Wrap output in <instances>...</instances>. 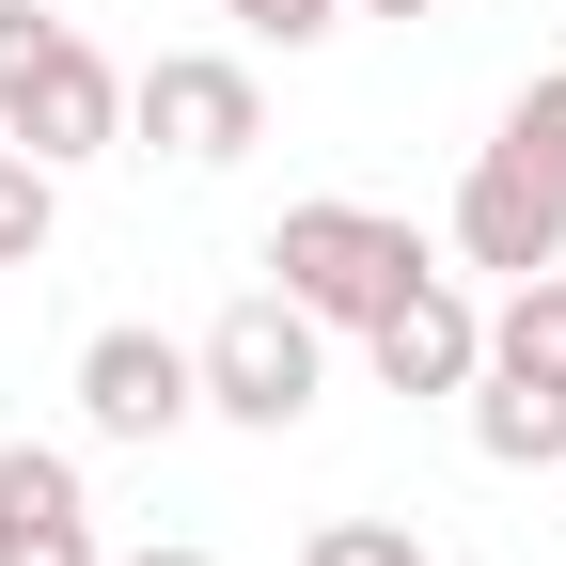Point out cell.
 Returning <instances> with one entry per match:
<instances>
[{"instance_id":"14","label":"cell","mask_w":566,"mask_h":566,"mask_svg":"<svg viewBox=\"0 0 566 566\" xmlns=\"http://www.w3.org/2000/svg\"><path fill=\"white\" fill-rule=\"evenodd\" d=\"M221 17H237L252 48H331V32H346V0H221Z\"/></svg>"},{"instance_id":"13","label":"cell","mask_w":566,"mask_h":566,"mask_svg":"<svg viewBox=\"0 0 566 566\" xmlns=\"http://www.w3.org/2000/svg\"><path fill=\"white\" fill-rule=\"evenodd\" d=\"M488 142H520V158H551V174H566V63H551V80H520Z\"/></svg>"},{"instance_id":"4","label":"cell","mask_w":566,"mask_h":566,"mask_svg":"<svg viewBox=\"0 0 566 566\" xmlns=\"http://www.w3.org/2000/svg\"><path fill=\"white\" fill-rule=\"evenodd\" d=\"M80 424L95 441H174V424H205V346L158 331V315L80 331Z\"/></svg>"},{"instance_id":"5","label":"cell","mask_w":566,"mask_h":566,"mask_svg":"<svg viewBox=\"0 0 566 566\" xmlns=\"http://www.w3.org/2000/svg\"><path fill=\"white\" fill-rule=\"evenodd\" d=\"M457 268H488V283H535V268H566V174L551 158H520V142H488V158L457 174Z\"/></svg>"},{"instance_id":"3","label":"cell","mask_w":566,"mask_h":566,"mask_svg":"<svg viewBox=\"0 0 566 566\" xmlns=\"http://www.w3.org/2000/svg\"><path fill=\"white\" fill-rule=\"evenodd\" d=\"M126 142H158V158H189V174H237L268 142V80L237 48H158L126 80Z\"/></svg>"},{"instance_id":"15","label":"cell","mask_w":566,"mask_h":566,"mask_svg":"<svg viewBox=\"0 0 566 566\" xmlns=\"http://www.w3.org/2000/svg\"><path fill=\"white\" fill-rule=\"evenodd\" d=\"M48 32H63V17H48V0H0V111H17V95H32V63H48Z\"/></svg>"},{"instance_id":"1","label":"cell","mask_w":566,"mask_h":566,"mask_svg":"<svg viewBox=\"0 0 566 566\" xmlns=\"http://www.w3.org/2000/svg\"><path fill=\"white\" fill-rule=\"evenodd\" d=\"M424 268H441V252H424L394 205H283V221H268V283H283L315 331H363L378 300H409Z\"/></svg>"},{"instance_id":"12","label":"cell","mask_w":566,"mask_h":566,"mask_svg":"<svg viewBox=\"0 0 566 566\" xmlns=\"http://www.w3.org/2000/svg\"><path fill=\"white\" fill-rule=\"evenodd\" d=\"M300 566H424V535H409V520H315Z\"/></svg>"},{"instance_id":"10","label":"cell","mask_w":566,"mask_h":566,"mask_svg":"<svg viewBox=\"0 0 566 566\" xmlns=\"http://www.w3.org/2000/svg\"><path fill=\"white\" fill-rule=\"evenodd\" d=\"M488 363H504V378H535V394H566V268L504 283V315H488Z\"/></svg>"},{"instance_id":"16","label":"cell","mask_w":566,"mask_h":566,"mask_svg":"<svg viewBox=\"0 0 566 566\" xmlns=\"http://www.w3.org/2000/svg\"><path fill=\"white\" fill-rule=\"evenodd\" d=\"M111 566H221V551H189V535H158V551H111Z\"/></svg>"},{"instance_id":"11","label":"cell","mask_w":566,"mask_h":566,"mask_svg":"<svg viewBox=\"0 0 566 566\" xmlns=\"http://www.w3.org/2000/svg\"><path fill=\"white\" fill-rule=\"evenodd\" d=\"M48 237H63V174L32 142H0V268H48Z\"/></svg>"},{"instance_id":"6","label":"cell","mask_w":566,"mask_h":566,"mask_svg":"<svg viewBox=\"0 0 566 566\" xmlns=\"http://www.w3.org/2000/svg\"><path fill=\"white\" fill-rule=\"evenodd\" d=\"M0 142H32L48 174L111 158V142H126V63H111V48H95L80 17H63V32H48V63H32V95L0 111Z\"/></svg>"},{"instance_id":"7","label":"cell","mask_w":566,"mask_h":566,"mask_svg":"<svg viewBox=\"0 0 566 566\" xmlns=\"http://www.w3.org/2000/svg\"><path fill=\"white\" fill-rule=\"evenodd\" d=\"M363 363H378V394H472V363H488L472 283H457V268H424L409 300H378V315H363Z\"/></svg>"},{"instance_id":"8","label":"cell","mask_w":566,"mask_h":566,"mask_svg":"<svg viewBox=\"0 0 566 566\" xmlns=\"http://www.w3.org/2000/svg\"><path fill=\"white\" fill-rule=\"evenodd\" d=\"M0 566H111L95 488H80L63 441H0Z\"/></svg>"},{"instance_id":"2","label":"cell","mask_w":566,"mask_h":566,"mask_svg":"<svg viewBox=\"0 0 566 566\" xmlns=\"http://www.w3.org/2000/svg\"><path fill=\"white\" fill-rule=\"evenodd\" d=\"M205 346V409L221 424H252V441H283V424H315V394H331V331L283 300V283H252V300H221L189 331Z\"/></svg>"},{"instance_id":"9","label":"cell","mask_w":566,"mask_h":566,"mask_svg":"<svg viewBox=\"0 0 566 566\" xmlns=\"http://www.w3.org/2000/svg\"><path fill=\"white\" fill-rule=\"evenodd\" d=\"M472 457L488 472H566V394H535V378H504V363H472Z\"/></svg>"},{"instance_id":"17","label":"cell","mask_w":566,"mask_h":566,"mask_svg":"<svg viewBox=\"0 0 566 566\" xmlns=\"http://www.w3.org/2000/svg\"><path fill=\"white\" fill-rule=\"evenodd\" d=\"M346 17H441V0H346Z\"/></svg>"}]
</instances>
